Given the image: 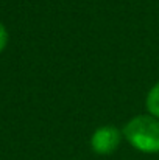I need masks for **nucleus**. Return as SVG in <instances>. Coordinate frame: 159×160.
Masks as SVG:
<instances>
[{
    "label": "nucleus",
    "mask_w": 159,
    "mask_h": 160,
    "mask_svg": "<svg viewBox=\"0 0 159 160\" xmlns=\"http://www.w3.org/2000/svg\"><path fill=\"white\" fill-rule=\"evenodd\" d=\"M145 109L150 115L159 118V81L148 90L145 98Z\"/></svg>",
    "instance_id": "nucleus-3"
},
{
    "label": "nucleus",
    "mask_w": 159,
    "mask_h": 160,
    "mask_svg": "<svg viewBox=\"0 0 159 160\" xmlns=\"http://www.w3.org/2000/svg\"><path fill=\"white\" fill-rule=\"evenodd\" d=\"M123 138L137 151L144 154L159 152V118L142 113L126 121L122 129Z\"/></svg>",
    "instance_id": "nucleus-1"
},
{
    "label": "nucleus",
    "mask_w": 159,
    "mask_h": 160,
    "mask_svg": "<svg viewBox=\"0 0 159 160\" xmlns=\"http://www.w3.org/2000/svg\"><path fill=\"white\" fill-rule=\"evenodd\" d=\"M123 138V132L115 126L105 124L94 131L91 135V148L98 156H109L117 151Z\"/></svg>",
    "instance_id": "nucleus-2"
},
{
    "label": "nucleus",
    "mask_w": 159,
    "mask_h": 160,
    "mask_svg": "<svg viewBox=\"0 0 159 160\" xmlns=\"http://www.w3.org/2000/svg\"><path fill=\"white\" fill-rule=\"evenodd\" d=\"M6 44H8V31H6L5 25L0 23V53L5 50Z\"/></svg>",
    "instance_id": "nucleus-4"
}]
</instances>
